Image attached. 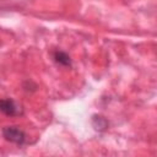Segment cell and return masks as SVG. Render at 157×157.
<instances>
[{"label":"cell","instance_id":"6da1fadb","mask_svg":"<svg viewBox=\"0 0 157 157\" xmlns=\"http://www.w3.org/2000/svg\"><path fill=\"white\" fill-rule=\"evenodd\" d=\"M2 136L6 141L16 145H22L26 141V134L17 126H5L2 129Z\"/></svg>","mask_w":157,"mask_h":157},{"label":"cell","instance_id":"7a4b0ae2","mask_svg":"<svg viewBox=\"0 0 157 157\" xmlns=\"http://www.w3.org/2000/svg\"><path fill=\"white\" fill-rule=\"evenodd\" d=\"M0 112L4 113L5 115H9V117H13V115H18L20 114L18 107L10 98H7V99H0Z\"/></svg>","mask_w":157,"mask_h":157},{"label":"cell","instance_id":"3957f363","mask_svg":"<svg viewBox=\"0 0 157 157\" xmlns=\"http://www.w3.org/2000/svg\"><path fill=\"white\" fill-rule=\"evenodd\" d=\"M54 60L59 64V65H63V66H70L71 65V60H70V56L61 52V50H56L54 53Z\"/></svg>","mask_w":157,"mask_h":157},{"label":"cell","instance_id":"277c9868","mask_svg":"<svg viewBox=\"0 0 157 157\" xmlns=\"http://www.w3.org/2000/svg\"><path fill=\"white\" fill-rule=\"evenodd\" d=\"M92 124H93L94 129H96V130H99V131H103V130H105V129L108 128V121H107L103 117H97V115L93 117Z\"/></svg>","mask_w":157,"mask_h":157}]
</instances>
